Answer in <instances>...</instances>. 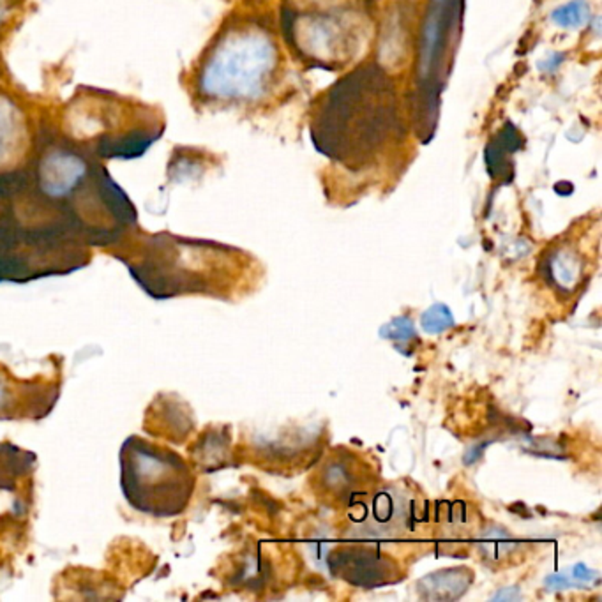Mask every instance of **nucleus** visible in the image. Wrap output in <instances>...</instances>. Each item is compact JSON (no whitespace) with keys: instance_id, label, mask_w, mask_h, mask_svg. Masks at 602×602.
<instances>
[{"instance_id":"nucleus-9","label":"nucleus","mask_w":602,"mask_h":602,"mask_svg":"<svg viewBox=\"0 0 602 602\" xmlns=\"http://www.w3.org/2000/svg\"><path fill=\"white\" fill-rule=\"evenodd\" d=\"M589 18H590V9L583 0L571 2L553 13V22L562 27H569V29L581 27Z\"/></svg>"},{"instance_id":"nucleus-2","label":"nucleus","mask_w":602,"mask_h":602,"mask_svg":"<svg viewBox=\"0 0 602 602\" xmlns=\"http://www.w3.org/2000/svg\"><path fill=\"white\" fill-rule=\"evenodd\" d=\"M122 488L133 508L168 517L187 506L193 479L177 454L131 438L122 449Z\"/></svg>"},{"instance_id":"nucleus-3","label":"nucleus","mask_w":602,"mask_h":602,"mask_svg":"<svg viewBox=\"0 0 602 602\" xmlns=\"http://www.w3.org/2000/svg\"><path fill=\"white\" fill-rule=\"evenodd\" d=\"M271 45L255 34L229 32L203 60L200 93L220 101L251 97L271 67Z\"/></svg>"},{"instance_id":"nucleus-11","label":"nucleus","mask_w":602,"mask_h":602,"mask_svg":"<svg viewBox=\"0 0 602 602\" xmlns=\"http://www.w3.org/2000/svg\"><path fill=\"white\" fill-rule=\"evenodd\" d=\"M382 337L394 339V341H409L416 337V328L412 320L409 319H396L391 324L383 325L380 330Z\"/></svg>"},{"instance_id":"nucleus-7","label":"nucleus","mask_w":602,"mask_h":602,"mask_svg":"<svg viewBox=\"0 0 602 602\" xmlns=\"http://www.w3.org/2000/svg\"><path fill=\"white\" fill-rule=\"evenodd\" d=\"M470 578L463 574L462 569H454V571H444V572H436L426 580H422L420 589L429 592V598L433 599H456L458 596H462L464 589L468 587Z\"/></svg>"},{"instance_id":"nucleus-8","label":"nucleus","mask_w":602,"mask_h":602,"mask_svg":"<svg viewBox=\"0 0 602 602\" xmlns=\"http://www.w3.org/2000/svg\"><path fill=\"white\" fill-rule=\"evenodd\" d=\"M548 276L562 290H572L581 278V262L576 253L560 249L548 260Z\"/></svg>"},{"instance_id":"nucleus-13","label":"nucleus","mask_w":602,"mask_h":602,"mask_svg":"<svg viewBox=\"0 0 602 602\" xmlns=\"http://www.w3.org/2000/svg\"><path fill=\"white\" fill-rule=\"evenodd\" d=\"M9 5H11L9 0H0V25L4 23V20H5V16H7Z\"/></svg>"},{"instance_id":"nucleus-4","label":"nucleus","mask_w":602,"mask_h":602,"mask_svg":"<svg viewBox=\"0 0 602 602\" xmlns=\"http://www.w3.org/2000/svg\"><path fill=\"white\" fill-rule=\"evenodd\" d=\"M85 170L87 166L82 157L69 152H53L41 163L40 184L48 196L60 198L82 183Z\"/></svg>"},{"instance_id":"nucleus-5","label":"nucleus","mask_w":602,"mask_h":602,"mask_svg":"<svg viewBox=\"0 0 602 602\" xmlns=\"http://www.w3.org/2000/svg\"><path fill=\"white\" fill-rule=\"evenodd\" d=\"M407 523V500L396 491L378 493L361 526L364 537H392L398 535Z\"/></svg>"},{"instance_id":"nucleus-10","label":"nucleus","mask_w":602,"mask_h":602,"mask_svg":"<svg viewBox=\"0 0 602 602\" xmlns=\"http://www.w3.org/2000/svg\"><path fill=\"white\" fill-rule=\"evenodd\" d=\"M420 324H422V328L426 332L438 334V332H444V330L451 328L454 325V319H453V313L447 306L435 304L422 315Z\"/></svg>"},{"instance_id":"nucleus-12","label":"nucleus","mask_w":602,"mask_h":602,"mask_svg":"<svg viewBox=\"0 0 602 602\" xmlns=\"http://www.w3.org/2000/svg\"><path fill=\"white\" fill-rule=\"evenodd\" d=\"M9 396H11V389L5 382V378L0 374V410L9 407Z\"/></svg>"},{"instance_id":"nucleus-6","label":"nucleus","mask_w":602,"mask_h":602,"mask_svg":"<svg viewBox=\"0 0 602 602\" xmlns=\"http://www.w3.org/2000/svg\"><path fill=\"white\" fill-rule=\"evenodd\" d=\"M27 128L23 115L9 101L0 97V166H7L23 152Z\"/></svg>"},{"instance_id":"nucleus-1","label":"nucleus","mask_w":602,"mask_h":602,"mask_svg":"<svg viewBox=\"0 0 602 602\" xmlns=\"http://www.w3.org/2000/svg\"><path fill=\"white\" fill-rule=\"evenodd\" d=\"M400 130L389 78L378 66H364L325 95L313 137L327 156L355 168L370 165Z\"/></svg>"}]
</instances>
